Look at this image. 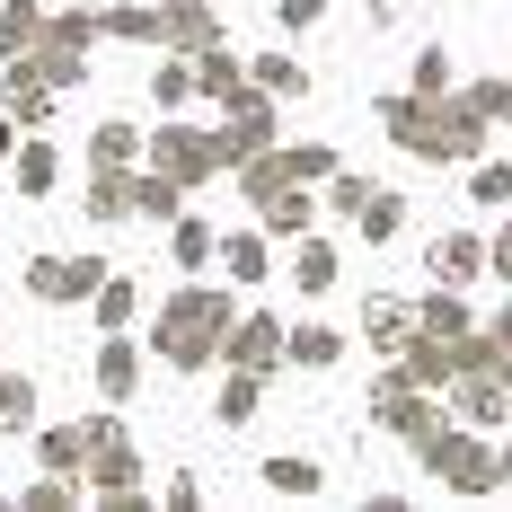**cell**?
Masks as SVG:
<instances>
[{
    "label": "cell",
    "instance_id": "f546056e",
    "mask_svg": "<svg viewBox=\"0 0 512 512\" xmlns=\"http://www.w3.org/2000/svg\"><path fill=\"white\" fill-rule=\"evenodd\" d=\"M415 327H433V336H468V301H460V283L424 292V309H415Z\"/></svg>",
    "mask_w": 512,
    "mask_h": 512
},
{
    "label": "cell",
    "instance_id": "4316f807",
    "mask_svg": "<svg viewBox=\"0 0 512 512\" xmlns=\"http://www.w3.org/2000/svg\"><path fill=\"white\" fill-rule=\"evenodd\" d=\"M336 354H345L336 327H292V336H283V362H301V371H327Z\"/></svg>",
    "mask_w": 512,
    "mask_h": 512
},
{
    "label": "cell",
    "instance_id": "f35d334b",
    "mask_svg": "<svg viewBox=\"0 0 512 512\" xmlns=\"http://www.w3.org/2000/svg\"><path fill=\"white\" fill-rule=\"evenodd\" d=\"M468 195L495 212V204H512V159H477V177H468Z\"/></svg>",
    "mask_w": 512,
    "mask_h": 512
},
{
    "label": "cell",
    "instance_id": "603a6c76",
    "mask_svg": "<svg viewBox=\"0 0 512 512\" xmlns=\"http://www.w3.org/2000/svg\"><path fill=\"white\" fill-rule=\"evenodd\" d=\"M292 283H301V292H327V283H336V248H327L318 230L292 239Z\"/></svg>",
    "mask_w": 512,
    "mask_h": 512
},
{
    "label": "cell",
    "instance_id": "9c48e42d",
    "mask_svg": "<svg viewBox=\"0 0 512 512\" xmlns=\"http://www.w3.org/2000/svg\"><path fill=\"white\" fill-rule=\"evenodd\" d=\"M204 45H221V18H212L204 0H168V9H159V53H186V62H195Z\"/></svg>",
    "mask_w": 512,
    "mask_h": 512
},
{
    "label": "cell",
    "instance_id": "8d00e7d4",
    "mask_svg": "<svg viewBox=\"0 0 512 512\" xmlns=\"http://www.w3.org/2000/svg\"><path fill=\"white\" fill-rule=\"evenodd\" d=\"M256 398H265V371H230V389H221V424H248Z\"/></svg>",
    "mask_w": 512,
    "mask_h": 512
},
{
    "label": "cell",
    "instance_id": "ba28073f",
    "mask_svg": "<svg viewBox=\"0 0 512 512\" xmlns=\"http://www.w3.org/2000/svg\"><path fill=\"white\" fill-rule=\"evenodd\" d=\"M442 486H451V495H486V486H504V460H495L477 433H451V451H442Z\"/></svg>",
    "mask_w": 512,
    "mask_h": 512
},
{
    "label": "cell",
    "instance_id": "484cf974",
    "mask_svg": "<svg viewBox=\"0 0 512 512\" xmlns=\"http://www.w3.org/2000/svg\"><path fill=\"white\" fill-rule=\"evenodd\" d=\"M89 309H98V327L115 336V327H133V309H142V283H124V274H106L98 292H89Z\"/></svg>",
    "mask_w": 512,
    "mask_h": 512
},
{
    "label": "cell",
    "instance_id": "8992f818",
    "mask_svg": "<svg viewBox=\"0 0 512 512\" xmlns=\"http://www.w3.org/2000/svg\"><path fill=\"white\" fill-rule=\"evenodd\" d=\"M283 318H265V309H248V318H230V336H221V362L230 371H274L283 362Z\"/></svg>",
    "mask_w": 512,
    "mask_h": 512
},
{
    "label": "cell",
    "instance_id": "cb8c5ba5",
    "mask_svg": "<svg viewBox=\"0 0 512 512\" xmlns=\"http://www.w3.org/2000/svg\"><path fill=\"white\" fill-rule=\"evenodd\" d=\"M362 336H371V354H398L415 336V309H398V301H371L362 309Z\"/></svg>",
    "mask_w": 512,
    "mask_h": 512
},
{
    "label": "cell",
    "instance_id": "1f68e13d",
    "mask_svg": "<svg viewBox=\"0 0 512 512\" xmlns=\"http://www.w3.org/2000/svg\"><path fill=\"white\" fill-rule=\"evenodd\" d=\"M248 80L265 89V98H301V89H309V71L292 62V53H265V62H248Z\"/></svg>",
    "mask_w": 512,
    "mask_h": 512
},
{
    "label": "cell",
    "instance_id": "e0dca14e",
    "mask_svg": "<svg viewBox=\"0 0 512 512\" xmlns=\"http://www.w3.org/2000/svg\"><path fill=\"white\" fill-rule=\"evenodd\" d=\"M98 389H106V398H133V389H142V345H133L124 327L98 345Z\"/></svg>",
    "mask_w": 512,
    "mask_h": 512
},
{
    "label": "cell",
    "instance_id": "7a4b0ae2",
    "mask_svg": "<svg viewBox=\"0 0 512 512\" xmlns=\"http://www.w3.org/2000/svg\"><path fill=\"white\" fill-rule=\"evenodd\" d=\"M151 168H168L177 186H204V177H230L239 168V151H230V133L221 124H159L151 133Z\"/></svg>",
    "mask_w": 512,
    "mask_h": 512
},
{
    "label": "cell",
    "instance_id": "5bb4252c",
    "mask_svg": "<svg viewBox=\"0 0 512 512\" xmlns=\"http://www.w3.org/2000/svg\"><path fill=\"white\" fill-rule=\"evenodd\" d=\"M318 195H309V186H283V195H274V204H256V221H265V239H301V230H318Z\"/></svg>",
    "mask_w": 512,
    "mask_h": 512
},
{
    "label": "cell",
    "instance_id": "30bf717a",
    "mask_svg": "<svg viewBox=\"0 0 512 512\" xmlns=\"http://www.w3.org/2000/svg\"><path fill=\"white\" fill-rule=\"evenodd\" d=\"M230 177H239V195H248V204H274L283 186H309L301 168H292V142H274V151H248Z\"/></svg>",
    "mask_w": 512,
    "mask_h": 512
},
{
    "label": "cell",
    "instance_id": "6da1fadb",
    "mask_svg": "<svg viewBox=\"0 0 512 512\" xmlns=\"http://www.w3.org/2000/svg\"><path fill=\"white\" fill-rule=\"evenodd\" d=\"M230 292H212V283H177V292H159V318H151V345L168 371H204L221 362V336H230Z\"/></svg>",
    "mask_w": 512,
    "mask_h": 512
},
{
    "label": "cell",
    "instance_id": "ffe728a7",
    "mask_svg": "<svg viewBox=\"0 0 512 512\" xmlns=\"http://www.w3.org/2000/svg\"><path fill=\"white\" fill-rule=\"evenodd\" d=\"M133 212H142V221H177V212H186V186H177L168 168H133Z\"/></svg>",
    "mask_w": 512,
    "mask_h": 512
},
{
    "label": "cell",
    "instance_id": "ab89813d",
    "mask_svg": "<svg viewBox=\"0 0 512 512\" xmlns=\"http://www.w3.org/2000/svg\"><path fill=\"white\" fill-rule=\"evenodd\" d=\"M53 177H62L53 151H45V142H27V151H18V195H53Z\"/></svg>",
    "mask_w": 512,
    "mask_h": 512
},
{
    "label": "cell",
    "instance_id": "277c9868",
    "mask_svg": "<svg viewBox=\"0 0 512 512\" xmlns=\"http://www.w3.org/2000/svg\"><path fill=\"white\" fill-rule=\"evenodd\" d=\"M221 133H230V151L248 159V151H274L283 142V98H265V89H239V98H221Z\"/></svg>",
    "mask_w": 512,
    "mask_h": 512
},
{
    "label": "cell",
    "instance_id": "836d02e7",
    "mask_svg": "<svg viewBox=\"0 0 512 512\" xmlns=\"http://www.w3.org/2000/svg\"><path fill=\"white\" fill-rule=\"evenodd\" d=\"M18 504H27V512H71V504H80V477H71V468H45Z\"/></svg>",
    "mask_w": 512,
    "mask_h": 512
},
{
    "label": "cell",
    "instance_id": "d590c367",
    "mask_svg": "<svg viewBox=\"0 0 512 512\" xmlns=\"http://www.w3.org/2000/svg\"><path fill=\"white\" fill-rule=\"evenodd\" d=\"M318 204L336 212V221H354V212L371 204V177H354V168H336V177H327V195H318Z\"/></svg>",
    "mask_w": 512,
    "mask_h": 512
},
{
    "label": "cell",
    "instance_id": "b9f144b4",
    "mask_svg": "<svg viewBox=\"0 0 512 512\" xmlns=\"http://www.w3.org/2000/svg\"><path fill=\"white\" fill-rule=\"evenodd\" d=\"M477 115H512V80H477V89H460Z\"/></svg>",
    "mask_w": 512,
    "mask_h": 512
},
{
    "label": "cell",
    "instance_id": "83f0119b",
    "mask_svg": "<svg viewBox=\"0 0 512 512\" xmlns=\"http://www.w3.org/2000/svg\"><path fill=\"white\" fill-rule=\"evenodd\" d=\"M106 36H124V45H159V9H142V0H115V9H98Z\"/></svg>",
    "mask_w": 512,
    "mask_h": 512
},
{
    "label": "cell",
    "instance_id": "5b68a950",
    "mask_svg": "<svg viewBox=\"0 0 512 512\" xmlns=\"http://www.w3.org/2000/svg\"><path fill=\"white\" fill-rule=\"evenodd\" d=\"M98 283H106V265H98V256H27V292H36L45 309L89 301Z\"/></svg>",
    "mask_w": 512,
    "mask_h": 512
},
{
    "label": "cell",
    "instance_id": "9a60e30c",
    "mask_svg": "<svg viewBox=\"0 0 512 512\" xmlns=\"http://www.w3.org/2000/svg\"><path fill=\"white\" fill-rule=\"evenodd\" d=\"M221 265H230V283H265V265H274V239H265V221L256 230H221Z\"/></svg>",
    "mask_w": 512,
    "mask_h": 512
},
{
    "label": "cell",
    "instance_id": "74e56055",
    "mask_svg": "<svg viewBox=\"0 0 512 512\" xmlns=\"http://www.w3.org/2000/svg\"><path fill=\"white\" fill-rule=\"evenodd\" d=\"M151 98H159V106L195 98V62H186V53H159V80H151Z\"/></svg>",
    "mask_w": 512,
    "mask_h": 512
},
{
    "label": "cell",
    "instance_id": "7c38bea8",
    "mask_svg": "<svg viewBox=\"0 0 512 512\" xmlns=\"http://www.w3.org/2000/svg\"><path fill=\"white\" fill-rule=\"evenodd\" d=\"M45 27H53L45 0H9V9H0V62H27V53L45 45Z\"/></svg>",
    "mask_w": 512,
    "mask_h": 512
},
{
    "label": "cell",
    "instance_id": "f1b7e54d",
    "mask_svg": "<svg viewBox=\"0 0 512 512\" xmlns=\"http://www.w3.org/2000/svg\"><path fill=\"white\" fill-rule=\"evenodd\" d=\"M398 221H407V195H389V186H371V204L354 212V230L380 248V239H398Z\"/></svg>",
    "mask_w": 512,
    "mask_h": 512
},
{
    "label": "cell",
    "instance_id": "52a82bcc",
    "mask_svg": "<svg viewBox=\"0 0 512 512\" xmlns=\"http://www.w3.org/2000/svg\"><path fill=\"white\" fill-rule=\"evenodd\" d=\"M53 98H62V89H53L36 62H9V80H0V115H9L18 133H45V124H53Z\"/></svg>",
    "mask_w": 512,
    "mask_h": 512
},
{
    "label": "cell",
    "instance_id": "d6a6232c",
    "mask_svg": "<svg viewBox=\"0 0 512 512\" xmlns=\"http://www.w3.org/2000/svg\"><path fill=\"white\" fill-rule=\"evenodd\" d=\"M27 424H36V380L0 371V433H27Z\"/></svg>",
    "mask_w": 512,
    "mask_h": 512
},
{
    "label": "cell",
    "instance_id": "2e32d148",
    "mask_svg": "<svg viewBox=\"0 0 512 512\" xmlns=\"http://www.w3.org/2000/svg\"><path fill=\"white\" fill-rule=\"evenodd\" d=\"M239 89H248V62H239L230 45H204V53H195V98L221 106V98H239Z\"/></svg>",
    "mask_w": 512,
    "mask_h": 512
},
{
    "label": "cell",
    "instance_id": "3957f363",
    "mask_svg": "<svg viewBox=\"0 0 512 512\" xmlns=\"http://www.w3.org/2000/svg\"><path fill=\"white\" fill-rule=\"evenodd\" d=\"M80 486H89L98 504H106V495H133V486H142V451H133V433H124L115 415H98V442H89Z\"/></svg>",
    "mask_w": 512,
    "mask_h": 512
},
{
    "label": "cell",
    "instance_id": "4dcf8cb0",
    "mask_svg": "<svg viewBox=\"0 0 512 512\" xmlns=\"http://www.w3.org/2000/svg\"><path fill=\"white\" fill-rule=\"evenodd\" d=\"M265 486H274V495H318L327 477H318V460H301V451H274V460H265Z\"/></svg>",
    "mask_w": 512,
    "mask_h": 512
},
{
    "label": "cell",
    "instance_id": "d4e9b609",
    "mask_svg": "<svg viewBox=\"0 0 512 512\" xmlns=\"http://www.w3.org/2000/svg\"><path fill=\"white\" fill-rule=\"evenodd\" d=\"M142 151H151V142H142L133 124H98V133H89V168H133Z\"/></svg>",
    "mask_w": 512,
    "mask_h": 512
},
{
    "label": "cell",
    "instance_id": "e575fe53",
    "mask_svg": "<svg viewBox=\"0 0 512 512\" xmlns=\"http://www.w3.org/2000/svg\"><path fill=\"white\" fill-rule=\"evenodd\" d=\"M407 89H424V98H451V89H460L451 53H442V45H424V53H415V80H407Z\"/></svg>",
    "mask_w": 512,
    "mask_h": 512
},
{
    "label": "cell",
    "instance_id": "d6986e66",
    "mask_svg": "<svg viewBox=\"0 0 512 512\" xmlns=\"http://www.w3.org/2000/svg\"><path fill=\"white\" fill-rule=\"evenodd\" d=\"M27 62L45 71L53 89H80V80H89V45H71V36H53V27H45V45L27 53Z\"/></svg>",
    "mask_w": 512,
    "mask_h": 512
},
{
    "label": "cell",
    "instance_id": "8fae6325",
    "mask_svg": "<svg viewBox=\"0 0 512 512\" xmlns=\"http://www.w3.org/2000/svg\"><path fill=\"white\" fill-rule=\"evenodd\" d=\"M451 407H460L468 424L512 415V371H451Z\"/></svg>",
    "mask_w": 512,
    "mask_h": 512
},
{
    "label": "cell",
    "instance_id": "44dd1931",
    "mask_svg": "<svg viewBox=\"0 0 512 512\" xmlns=\"http://www.w3.org/2000/svg\"><path fill=\"white\" fill-rule=\"evenodd\" d=\"M89 221H133V168H89Z\"/></svg>",
    "mask_w": 512,
    "mask_h": 512
},
{
    "label": "cell",
    "instance_id": "7dc6e473",
    "mask_svg": "<svg viewBox=\"0 0 512 512\" xmlns=\"http://www.w3.org/2000/svg\"><path fill=\"white\" fill-rule=\"evenodd\" d=\"M495 460H504V477H512V442H504V451H495Z\"/></svg>",
    "mask_w": 512,
    "mask_h": 512
},
{
    "label": "cell",
    "instance_id": "4fadbf2b",
    "mask_svg": "<svg viewBox=\"0 0 512 512\" xmlns=\"http://www.w3.org/2000/svg\"><path fill=\"white\" fill-rule=\"evenodd\" d=\"M424 265H433V283H477V274H486V239H468V230H442Z\"/></svg>",
    "mask_w": 512,
    "mask_h": 512
},
{
    "label": "cell",
    "instance_id": "7402d4cb",
    "mask_svg": "<svg viewBox=\"0 0 512 512\" xmlns=\"http://www.w3.org/2000/svg\"><path fill=\"white\" fill-rule=\"evenodd\" d=\"M168 256L195 274V265H212V256H221V230H212V221H195V212H177V230H168Z\"/></svg>",
    "mask_w": 512,
    "mask_h": 512
},
{
    "label": "cell",
    "instance_id": "ee69618b",
    "mask_svg": "<svg viewBox=\"0 0 512 512\" xmlns=\"http://www.w3.org/2000/svg\"><path fill=\"white\" fill-rule=\"evenodd\" d=\"M486 265H495V274H504V283H512V221H504V230H495V248H486Z\"/></svg>",
    "mask_w": 512,
    "mask_h": 512
},
{
    "label": "cell",
    "instance_id": "bcb514c9",
    "mask_svg": "<svg viewBox=\"0 0 512 512\" xmlns=\"http://www.w3.org/2000/svg\"><path fill=\"white\" fill-rule=\"evenodd\" d=\"M9 151H18V124H9V115H0V159H9Z\"/></svg>",
    "mask_w": 512,
    "mask_h": 512
},
{
    "label": "cell",
    "instance_id": "f6af8a7d",
    "mask_svg": "<svg viewBox=\"0 0 512 512\" xmlns=\"http://www.w3.org/2000/svg\"><path fill=\"white\" fill-rule=\"evenodd\" d=\"M486 336H495V345H504V354H512V301L495 309V327H486Z\"/></svg>",
    "mask_w": 512,
    "mask_h": 512
},
{
    "label": "cell",
    "instance_id": "60d3db41",
    "mask_svg": "<svg viewBox=\"0 0 512 512\" xmlns=\"http://www.w3.org/2000/svg\"><path fill=\"white\" fill-rule=\"evenodd\" d=\"M292 168H301L309 186H327V177H336V151H327V142H292Z\"/></svg>",
    "mask_w": 512,
    "mask_h": 512
},
{
    "label": "cell",
    "instance_id": "ac0fdd59",
    "mask_svg": "<svg viewBox=\"0 0 512 512\" xmlns=\"http://www.w3.org/2000/svg\"><path fill=\"white\" fill-rule=\"evenodd\" d=\"M89 442H98V415H80V424H53V433H36V451H45V468H89Z\"/></svg>",
    "mask_w": 512,
    "mask_h": 512
},
{
    "label": "cell",
    "instance_id": "7bdbcfd3",
    "mask_svg": "<svg viewBox=\"0 0 512 512\" xmlns=\"http://www.w3.org/2000/svg\"><path fill=\"white\" fill-rule=\"evenodd\" d=\"M274 18H283V27H318V18H327V0H274Z\"/></svg>",
    "mask_w": 512,
    "mask_h": 512
}]
</instances>
